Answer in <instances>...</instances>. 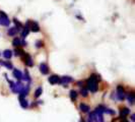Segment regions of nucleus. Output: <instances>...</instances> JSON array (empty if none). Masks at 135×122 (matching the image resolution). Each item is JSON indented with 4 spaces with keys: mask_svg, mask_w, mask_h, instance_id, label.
<instances>
[{
    "mask_svg": "<svg viewBox=\"0 0 135 122\" xmlns=\"http://www.w3.org/2000/svg\"><path fill=\"white\" fill-rule=\"evenodd\" d=\"M3 56H4L6 59H10L11 56H12V52H11L10 50H5V51L3 52Z\"/></svg>",
    "mask_w": 135,
    "mask_h": 122,
    "instance_id": "f3484780",
    "label": "nucleus"
},
{
    "mask_svg": "<svg viewBox=\"0 0 135 122\" xmlns=\"http://www.w3.org/2000/svg\"><path fill=\"white\" fill-rule=\"evenodd\" d=\"M129 113H130V110L128 108H122L120 110V116L121 117H126L127 115H129Z\"/></svg>",
    "mask_w": 135,
    "mask_h": 122,
    "instance_id": "ddd939ff",
    "label": "nucleus"
},
{
    "mask_svg": "<svg viewBox=\"0 0 135 122\" xmlns=\"http://www.w3.org/2000/svg\"><path fill=\"white\" fill-rule=\"evenodd\" d=\"M17 32H18V29L17 28H11V29H9V31H8L7 34L9 36H15L17 34Z\"/></svg>",
    "mask_w": 135,
    "mask_h": 122,
    "instance_id": "2eb2a0df",
    "label": "nucleus"
},
{
    "mask_svg": "<svg viewBox=\"0 0 135 122\" xmlns=\"http://www.w3.org/2000/svg\"><path fill=\"white\" fill-rule=\"evenodd\" d=\"M9 23H10V21H9L7 15L3 11H0V24H1V26L7 27Z\"/></svg>",
    "mask_w": 135,
    "mask_h": 122,
    "instance_id": "7ed1b4c3",
    "label": "nucleus"
},
{
    "mask_svg": "<svg viewBox=\"0 0 135 122\" xmlns=\"http://www.w3.org/2000/svg\"><path fill=\"white\" fill-rule=\"evenodd\" d=\"M36 46H37V48L43 47V42H42V41H38V42L36 43Z\"/></svg>",
    "mask_w": 135,
    "mask_h": 122,
    "instance_id": "393cba45",
    "label": "nucleus"
},
{
    "mask_svg": "<svg viewBox=\"0 0 135 122\" xmlns=\"http://www.w3.org/2000/svg\"><path fill=\"white\" fill-rule=\"evenodd\" d=\"M29 32H30V29H29V23L26 22V24H25L24 28H23V31H22V33H21V37H22V38H25L26 36H28Z\"/></svg>",
    "mask_w": 135,
    "mask_h": 122,
    "instance_id": "9b49d317",
    "label": "nucleus"
},
{
    "mask_svg": "<svg viewBox=\"0 0 135 122\" xmlns=\"http://www.w3.org/2000/svg\"><path fill=\"white\" fill-rule=\"evenodd\" d=\"M40 70H41V72L43 73V74H48V72H49V67H48L47 64L42 63V64L40 65Z\"/></svg>",
    "mask_w": 135,
    "mask_h": 122,
    "instance_id": "6e6552de",
    "label": "nucleus"
},
{
    "mask_svg": "<svg viewBox=\"0 0 135 122\" xmlns=\"http://www.w3.org/2000/svg\"><path fill=\"white\" fill-rule=\"evenodd\" d=\"M101 80L100 76L97 74H92L91 77L87 79V89L92 92V93H96L99 89L98 87V82Z\"/></svg>",
    "mask_w": 135,
    "mask_h": 122,
    "instance_id": "f257e3e1",
    "label": "nucleus"
},
{
    "mask_svg": "<svg viewBox=\"0 0 135 122\" xmlns=\"http://www.w3.org/2000/svg\"><path fill=\"white\" fill-rule=\"evenodd\" d=\"M49 83L51 85H56V84H59L60 83V77L58 75H51L49 77Z\"/></svg>",
    "mask_w": 135,
    "mask_h": 122,
    "instance_id": "0eeeda50",
    "label": "nucleus"
},
{
    "mask_svg": "<svg viewBox=\"0 0 135 122\" xmlns=\"http://www.w3.org/2000/svg\"><path fill=\"white\" fill-rule=\"evenodd\" d=\"M28 23H29V29H30V31H32V32H34V33H37V32H39L40 31V26L36 22V21H28Z\"/></svg>",
    "mask_w": 135,
    "mask_h": 122,
    "instance_id": "39448f33",
    "label": "nucleus"
},
{
    "mask_svg": "<svg viewBox=\"0 0 135 122\" xmlns=\"http://www.w3.org/2000/svg\"><path fill=\"white\" fill-rule=\"evenodd\" d=\"M13 75L17 78V79H22V73H21V71H19L18 69H14L13 70Z\"/></svg>",
    "mask_w": 135,
    "mask_h": 122,
    "instance_id": "4468645a",
    "label": "nucleus"
},
{
    "mask_svg": "<svg viewBox=\"0 0 135 122\" xmlns=\"http://www.w3.org/2000/svg\"><path fill=\"white\" fill-rule=\"evenodd\" d=\"M0 64L4 65L5 67H7V68H9V69H12V64H11L10 62H8V61H5V62H0Z\"/></svg>",
    "mask_w": 135,
    "mask_h": 122,
    "instance_id": "412c9836",
    "label": "nucleus"
},
{
    "mask_svg": "<svg viewBox=\"0 0 135 122\" xmlns=\"http://www.w3.org/2000/svg\"><path fill=\"white\" fill-rule=\"evenodd\" d=\"M127 99H128V101L130 102V104H133V103H134V94H133V93L128 94Z\"/></svg>",
    "mask_w": 135,
    "mask_h": 122,
    "instance_id": "a211bd4d",
    "label": "nucleus"
},
{
    "mask_svg": "<svg viewBox=\"0 0 135 122\" xmlns=\"http://www.w3.org/2000/svg\"><path fill=\"white\" fill-rule=\"evenodd\" d=\"M22 61L25 63L26 66H33V65H34V62H33L32 57H31L29 54H26V53H24V54L22 55Z\"/></svg>",
    "mask_w": 135,
    "mask_h": 122,
    "instance_id": "20e7f679",
    "label": "nucleus"
},
{
    "mask_svg": "<svg viewBox=\"0 0 135 122\" xmlns=\"http://www.w3.org/2000/svg\"><path fill=\"white\" fill-rule=\"evenodd\" d=\"M81 122H84V121H83V120H81Z\"/></svg>",
    "mask_w": 135,
    "mask_h": 122,
    "instance_id": "bb28decb",
    "label": "nucleus"
},
{
    "mask_svg": "<svg viewBox=\"0 0 135 122\" xmlns=\"http://www.w3.org/2000/svg\"><path fill=\"white\" fill-rule=\"evenodd\" d=\"M131 119H132V120H134V119H135V117H134V115H132V116H131Z\"/></svg>",
    "mask_w": 135,
    "mask_h": 122,
    "instance_id": "a878e982",
    "label": "nucleus"
},
{
    "mask_svg": "<svg viewBox=\"0 0 135 122\" xmlns=\"http://www.w3.org/2000/svg\"><path fill=\"white\" fill-rule=\"evenodd\" d=\"M9 84H10V87H11V90H12L13 93H20L21 90L24 88V86L20 82H18L16 84H13L12 82H9Z\"/></svg>",
    "mask_w": 135,
    "mask_h": 122,
    "instance_id": "f03ea898",
    "label": "nucleus"
},
{
    "mask_svg": "<svg viewBox=\"0 0 135 122\" xmlns=\"http://www.w3.org/2000/svg\"><path fill=\"white\" fill-rule=\"evenodd\" d=\"M41 94H42V88H38L37 91H36V93H35V97L36 98H39L41 96Z\"/></svg>",
    "mask_w": 135,
    "mask_h": 122,
    "instance_id": "4be33fe9",
    "label": "nucleus"
},
{
    "mask_svg": "<svg viewBox=\"0 0 135 122\" xmlns=\"http://www.w3.org/2000/svg\"><path fill=\"white\" fill-rule=\"evenodd\" d=\"M12 45L14 46V47H16V48H18L19 46H21V41L18 39V38H15L13 41H12Z\"/></svg>",
    "mask_w": 135,
    "mask_h": 122,
    "instance_id": "dca6fc26",
    "label": "nucleus"
},
{
    "mask_svg": "<svg viewBox=\"0 0 135 122\" xmlns=\"http://www.w3.org/2000/svg\"><path fill=\"white\" fill-rule=\"evenodd\" d=\"M80 94H81L83 97H86L87 96V90H84V89L81 90V93H80Z\"/></svg>",
    "mask_w": 135,
    "mask_h": 122,
    "instance_id": "b1692460",
    "label": "nucleus"
},
{
    "mask_svg": "<svg viewBox=\"0 0 135 122\" xmlns=\"http://www.w3.org/2000/svg\"><path fill=\"white\" fill-rule=\"evenodd\" d=\"M71 82H73L72 77H70V76H63L62 78H60V83L59 84L65 85V84H68V83H71Z\"/></svg>",
    "mask_w": 135,
    "mask_h": 122,
    "instance_id": "1a4fd4ad",
    "label": "nucleus"
},
{
    "mask_svg": "<svg viewBox=\"0 0 135 122\" xmlns=\"http://www.w3.org/2000/svg\"><path fill=\"white\" fill-rule=\"evenodd\" d=\"M25 52H23L22 50H21V49H19V48H15V50H14V54L16 55V56H19V55H23Z\"/></svg>",
    "mask_w": 135,
    "mask_h": 122,
    "instance_id": "6ab92c4d",
    "label": "nucleus"
},
{
    "mask_svg": "<svg viewBox=\"0 0 135 122\" xmlns=\"http://www.w3.org/2000/svg\"><path fill=\"white\" fill-rule=\"evenodd\" d=\"M19 101H20V106H21L22 108H28V106H29L28 101H26L23 97H20V96H19Z\"/></svg>",
    "mask_w": 135,
    "mask_h": 122,
    "instance_id": "f8f14e48",
    "label": "nucleus"
},
{
    "mask_svg": "<svg viewBox=\"0 0 135 122\" xmlns=\"http://www.w3.org/2000/svg\"><path fill=\"white\" fill-rule=\"evenodd\" d=\"M70 98H71L72 101H75L76 98H77V93H76L75 91H71V92H70Z\"/></svg>",
    "mask_w": 135,
    "mask_h": 122,
    "instance_id": "aec40b11",
    "label": "nucleus"
},
{
    "mask_svg": "<svg viewBox=\"0 0 135 122\" xmlns=\"http://www.w3.org/2000/svg\"><path fill=\"white\" fill-rule=\"evenodd\" d=\"M79 109L81 110L82 112H84V113H88V112L91 111L89 106H88V105H85V104H83V103H81V104L79 105Z\"/></svg>",
    "mask_w": 135,
    "mask_h": 122,
    "instance_id": "9d476101",
    "label": "nucleus"
},
{
    "mask_svg": "<svg viewBox=\"0 0 135 122\" xmlns=\"http://www.w3.org/2000/svg\"><path fill=\"white\" fill-rule=\"evenodd\" d=\"M117 95H118V99L119 100H124L125 98V94H124V90L122 86H119L117 88Z\"/></svg>",
    "mask_w": 135,
    "mask_h": 122,
    "instance_id": "423d86ee",
    "label": "nucleus"
},
{
    "mask_svg": "<svg viewBox=\"0 0 135 122\" xmlns=\"http://www.w3.org/2000/svg\"><path fill=\"white\" fill-rule=\"evenodd\" d=\"M13 21H14V23L16 24V27H15V28H17L18 30H19L20 28H22V24H21V23H20V22H19L17 19H15V18H14V19H13Z\"/></svg>",
    "mask_w": 135,
    "mask_h": 122,
    "instance_id": "5701e85b",
    "label": "nucleus"
}]
</instances>
